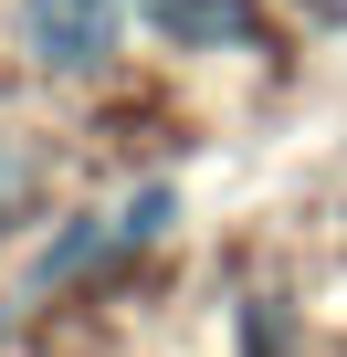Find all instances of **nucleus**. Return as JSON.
<instances>
[{
  "mask_svg": "<svg viewBox=\"0 0 347 357\" xmlns=\"http://www.w3.org/2000/svg\"><path fill=\"white\" fill-rule=\"evenodd\" d=\"M295 11H305V22H347V0H295Z\"/></svg>",
  "mask_w": 347,
  "mask_h": 357,
  "instance_id": "3",
  "label": "nucleus"
},
{
  "mask_svg": "<svg viewBox=\"0 0 347 357\" xmlns=\"http://www.w3.org/2000/svg\"><path fill=\"white\" fill-rule=\"evenodd\" d=\"M22 43L53 74H95L116 53V0H22Z\"/></svg>",
  "mask_w": 347,
  "mask_h": 357,
  "instance_id": "1",
  "label": "nucleus"
},
{
  "mask_svg": "<svg viewBox=\"0 0 347 357\" xmlns=\"http://www.w3.org/2000/svg\"><path fill=\"white\" fill-rule=\"evenodd\" d=\"M147 32H168V43H190V53H263V11L253 0H147Z\"/></svg>",
  "mask_w": 347,
  "mask_h": 357,
  "instance_id": "2",
  "label": "nucleus"
}]
</instances>
